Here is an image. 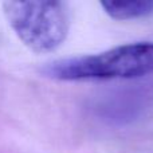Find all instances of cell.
<instances>
[{"mask_svg":"<svg viewBox=\"0 0 153 153\" xmlns=\"http://www.w3.org/2000/svg\"><path fill=\"white\" fill-rule=\"evenodd\" d=\"M3 10L19 39L35 53L56 50L69 34V8L63 1H5Z\"/></svg>","mask_w":153,"mask_h":153,"instance_id":"cell-2","label":"cell"},{"mask_svg":"<svg viewBox=\"0 0 153 153\" xmlns=\"http://www.w3.org/2000/svg\"><path fill=\"white\" fill-rule=\"evenodd\" d=\"M43 73L59 81L144 76L153 73V42L128 43L93 55L56 61L47 65Z\"/></svg>","mask_w":153,"mask_h":153,"instance_id":"cell-1","label":"cell"},{"mask_svg":"<svg viewBox=\"0 0 153 153\" xmlns=\"http://www.w3.org/2000/svg\"><path fill=\"white\" fill-rule=\"evenodd\" d=\"M101 5L109 16L117 19V20L137 19L153 13V0L101 1Z\"/></svg>","mask_w":153,"mask_h":153,"instance_id":"cell-3","label":"cell"}]
</instances>
